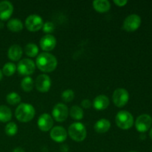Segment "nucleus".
Segmentation results:
<instances>
[{
    "instance_id": "dca6fc26",
    "label": "nucleus",
    "mask_w": 152,
    "mask_h": 152,
    "mask_svg": "<svg viewBox=\"0 0 152 152\" xmlns=\"http://www.w3.org/2000/svg\"><path fill=\"white\" fill-rule=\"evenodd\" d=\"M109 99L108 96L104 94L98 95L94 98L93 102H92L94 108L98 111H102V110L106 109L109 106Z\"/></svg>"
},
{
    "instance_id": "f8f14e48",
    "label": "nucleus",
    "mask_w": 152,
    "mask_h": 152,
    "mask_svg": "<svg viewBox=\"0 0 152 152\" xmlns=\"http://www.w3.org/2000/svg\"><path fill=\"white\" fill-rule=\"evenodd\" d=\"M37 126L42 132H47L51 130L53 126V119L50 114H42L37 120Z\"/></svg>"
},
{
    "instance_id": "9b49d317",
    "label": "nucleus",
    "mask_w": 152,
    "mask_h": 152,
    "mask_svg": "<svg viewBox=\"0 0 152 152\" xmlns=\"http://www.w3.org/2000/svg\"><path fill=\"white\" fill-rule=\"evenodd\" d=\"M35 86L37 91L42 93H45L50 90L51 87V80L50 77L45 74L39 75L35 81Z\"/></svg>"
},
{
    "instance_id": "0eeeda50",
    "label": "nucleus",
    "mask_w": 152,
    "mask_h": 152,
    "mask_svg": "<svg viewBox=\"0 0 152 152\" xmlns=\"http://www.w3.org/2000/svg\"><path fill=\"white\" fill-rule=\"evenodd\" d=\"M42 18L37 14H31L26 18L25 22L27 29L31 32H37L39 31L43 26Z\"/></svg>"
},
{
    "instance_id": "f704fd0d",
    "label": "nucleus",
    "mask_w": 152,
    "mask_h": 152,
    "mask_svg": "<svg viewBox=\"0 0 152 152\" xmlns=\"http://www.w3.org/2000/svg\"><path fill=\"white\" fill-rule=\"evenodd\" d=\"M3 28V23L1 22H0V28Z\"/></svg>"
},
{
    "instance_id": "a878e982",
    "label": "nucleus",
    "mask_w": 152,
    "mask_h": 152,
    "mask_svg": "<svg viewBox=\"0 0 152 152\" xmlns=\"http://www.w3.org/2000/svg\"><path fill=\"white\" fill-rule=\"evenodd\" d=\"M6 100L7 103L10 105H17L21 102V96H19V94L16 92H10L6 96Z\"/></svg>"
},
{
    "instance_id": "4be33fe9",
    "label": "nucleus",
    "mask_w": 152,
    "mask_h": 152,
    "mask_svg": "<svg viewBox=\"0 0 152 152\" xmlns=\"http://www.w3.org/2000/svg\"><path fill=\"white\" fill-rule=\"evenodd\" d=\"M71 117L75 120H80L84 117V112L83 108L79 105H74L71 108L69 111Z\"/></svg>"
},
{
    "instance_id": "6e6552de",
    "label": "nucleus",
    "mask_w": 152,
    "mask_h": 152,
    "mask_svg": "<svg viewBox=\"0 0 152 152\" xmlns=\"http://www.w3.org/2000/svg\"><path fill=\"white\" fill-rule=\"evenodd\" d=\"M141 25V18L137 14H131L125 19L123 24V29L127 32L137 31Z\"/></svg>"
},
{
    "instance_id": "423d86ee",
    "label": "nucleus",
    "mask_w": 152,
    "mask_h": 152,
    "mask_svg": "<svg viewBox=\"0 0 152 152\" xmlns=\"http://www.w3.org/2000/svg\"><path fill=\"white\" fill-rule=\"evenodd\" d=\"M113 102L118 108H123L129 100V94L126 89L123 88H117L113 93Z\"/></svg>"
},
{
    "instance_id": "e433bc0d",
    "label": "nucleus",
    "mask_w": 152,
    "mask_h": 152,
    "mask_svg": "<svg viewBox=\"0 0 152 152\" xmlns=\"http://www.w3.org/2000/svg\"><path fill=\"white\" fill-rule=\"evenodd\" d=\"M151 151H152V148H151Z\"/></svg>"
},
{
    "instance_id": "f03ea898",
    "label": "nucleus",
    "mask_w": 152,
    "mask_h": 152,
    "mask_svg": "<svg viewBox=\"0 0 152 152\" xmlns=\"http://www.w3.org/2000/svg\"><path fill=\"white\" fill-rule=\"evenodd\" d=\"M35 108L31 104L21 103L15 111V116L19 122L28 123L31 121L35 116Z\"/></svg>"
},
{
    "instance_id": "aec40b11",
    "label": "nucleus",
    "mask_w": 152,
    "mask_h": 152,
    "mask_svg": "<svg viewBox=\"0 0 152 152\" xmlns=\"http://www.w3.org/2000/svg\"><path fill=\"white\" fill-rule=\"evenodd\" d=\"M7 27L12 32H19L23 29V23L19 19H11L8 21Z\"/></svg>"
},
{
    "instance_id": "4468645a",
    "label": "nucleus",
    "mask_w": 152,
    "mask_h": 152,
    "mask_svg": "<svg viewBox=\"0 0 152 152\" xmlns=\"http://www.w3.org/2000/svg\"><path fill=\"white\" fill-rule=\"evenodd\" d=\"M39 45L42 50L45 52L53 50L56 45V39L51 34H46L43 36L39 41Z\"/></svg>"
},
{
    "instance_id": "412c9836",
    "label": "nucleus",
    "mask_w": 152,
    "mask_h": 152,
    "mask_svg": "<svg viewBox=\"0 0 152 152\" xmlns=\"http://www.w3.org/2000/svg\"><path fill=\"white\" fill-rule=\"evenodd\" d=\"M12 118V111L6 105H0V122L7 123Z\"/></svg>"
},
{
    "instance_id": "9d476101",
    "label": "nucleus",
    "mask_w": 152,
    "mask_h": 152,
    "mask_svg": "<svg viewBox=\"0 0 152 152\" xmlns=\"http://www.w3.org/2000/svg\"><path fill=\"white\" fill-rule=\"evenodd\" d=\"M152 125V118L148 114H142L137 118L135 127L140 133H145L149 130Z\"/></svg>"
},
{
    "instance_id": "393cba45",
    "label": "nucleus",
    "mask_w": 152,
    "mask_h": 152,
    "mask_svg": "<svg viewBox=\"0 0 152 152\" xmlns=\"http://www.w3.org/2000/svg\"><path fill=\"white\" fill-rule=\"evenodd\" d=\"M16 71V65L13 62H7L4 65L2 68V73L7 77H10L13 75Z\"/></svg>"
},
{
    "instance_id": "72a5a7b5",
    "label": "nucleus",
    "mask_w": 152,
    "mask_h": 152,
    "mask_svg": "<svg viewBox=\"0 0 152 152\" xmlns=\"http://www.w3.org/2000/svg\"><path fill=\"white\" fill-rule=\"evenodd\" d=\"M149 136H150V137H151V139L152 140V128H151V130H150Z\"/></svg>"
},
{
    "instance_id": "39448f33",
    "label": "nucleus",
    "mask_w": 152,
    "mask_h": 152,
    "mask_svg": "<svg viewBox=\"0 0 152 152\" xmlns=\"http://www.w3.org/2000/svg\"><path fill=\"white\" fill-rule=\"evenodd\" d=\"M18 73L22 76L29 77L33 74L36 69V64L32 59H23L20 60L16 66Z\"/></svg>"
},
{
    "instance_id": "a211bd4d",
    "label": "nucleus",
    "mask_w": 152,
    "mask_h": 152,
    "mask_svg": "<svg viewBox=\"0 0 152 152\" xmlns=\"http://www.w3.org/2000/svg\"><path fill=\"white\" fill-rule=\"evenodd\" d=\"M110 128H111V123L107 119H100L98 121L96 122L94 124V129L95 132L99 134H104L106 133L109 131Z\"/></svg>"
},
{
    "instance_id": "c9c22d12",
    "label": "nucleus",
    "mask_w": 152,
    "mask_h": 152,
    "mask_svg": "<svg viewBox=\"0 0 152 152\" xmlns=\"http://www.w3.org/2000/svg\"><path fill=\"white\" fill-rule=\"evenodd\" d=\"M129 152H137V151H129Z\"/></svg>"
},
{
    "instance_id": "c85d7f7f",
    "label": "nucleus",
    "mask_w": 152,
    "mask_h": 152,
    "mask_svg": "<svg viewBox=\"0 0 152 152\" xmlns=\"http://www.w3.org/2000/svg\"><path fill=\"white\" fill-rule=\"evenodd\" d=\"M42 30H43V32L46 33L48 34H50V33L53 32L55 29V26H54V24L52 22H44L43 24V26H42Z\"/></svg>"
},
{
    "instance_id": "7c9ffc66",
    "label": "nucleus",
    "mask_w": 152,
    "mask_h": 152,
    "mask_svg": "<svg viewBox=\"0 0 152 152\" xmlns=\"http://www.w3.org/2000/svg\"><path fill=\"white\" fill-rule=\"evenodd\" d=\"M114 3L119 7H123L128 3L127 0H114Z\"/></svg>"
},
{
    "instance_id": "7ed1b4c3",
    "label": "nucleus",
    "mask_w": 152,
    "mask_h": 152,
    "mask_svg": "<svg viewBox=\"0 0 152 152\" xmlns=\"http://www.w3.org/2000/svg\"><path fill=\"white\" fill-rule=\"evenodd\" d=\"M68 134L73 140L76 142H82L87 136V131L84 125L80 122L72 123L68 127Z\"/></svg>"
},
{
    "instance_id": "cd10ccee",
    "label": "nucleus",
    "mask_w": 152,
    "mask_h": 152,
    "mask_svg": "<svg viewBox=\"0 0 152 152\" xmlns=\"http://www.w3.org/2000/svg\"><path fill=\"white\" fill-rule=\"evenodd\" d=\"M74 91L71 89H66L64 91H62L61 96H62V99L65 102H70L74 99Z\"/></svg>"
},
{
    "instance_id": "ddd939ff",
    "label": "nucleus",
    "mask_w": 152,
    "mask_h": 152,
    "mask_svg": "<svg viewBox=\"0 0 152 152\" xmlns=\"http://www.w3.org/2000/svg\"><path fill=\"white\" fill-rule=\"evenodd\" d=\"M50 137L56 142H62L67 139L68 132L62 126H55L50 131Z\"/></svg>"
},
{
    "instance_id": "20e7f679",
    "label": "nucleus",
    "mask_w": 152,
    "mask_h": 152,
    "mask_svg": "<svg viewBox=\"0 0 152 152\" xmlns=\"http://www.w3.org/2000/svg\"><path fill=\"white\" fill-rule=\"evenodd\" d=\"M115 123L120 129L128 130L133 126L134 117L129 111L123 110L116 114Z\"/></svg>"
},
{
    "instance_id": "473e14b6",
    "label": "nucleus",
    "mask_w": 152,
    "mask_h": 152,
    "mask_svg": "<svg viewBox=\"0 0 152 152\" xmlns=\"http://www.w3.org/2000/svg\"><path fill=\"white\" fill-rule=\"evenodd\" d=\"M2 77H3V73L1 71V70H0V81L2 80Z\"/></svg>"
},
{
    "instance_id": "f257e3e1",
    "label": "nucleus",
    "mask_w": 152,
    "mask_h": 152,
    "mask_svg": "<svg viewBox=\"0 0 152 152\" xmlns=\"http://www.w3.org/2000/svg\"><path fill=\"white\" fill-rule=\"evenodd\" d=\"M36 66L44 73H50L54 71L57 66V59L48 52L39 53L36 59Z\"/></svg>"
},
{
    "instance_id": "bb28decb",
    "label": "nucleus",
    "mask_w": 152,
    "mask_h": 152,
    "mask_svg": "<svg viewBox=\"0 0 152 152\" xmlns=\"http://www.w3.org/2000/svg\"><path fill=\"white\" fill-rule=\"evenodd\" d=\"M4 132L5 134L9 137H13L18 132V126L13 122H10L7 123L4 128Z\"/></svg>"
},
{
    "instance_id": "2f4dec72",
    "label": "nucleus",
    "mask_w": 152,
    "mask_h": 152,
    "mask_svg": "<svg viewBox=\"0 0 152 152\" xmlns=\"http://www.w3.org/2000/svg\"><path fill=\"white\" fill-rule=\"evenodd\" d=\"M13 152H25L24 151V149L22 148H21V147H16V148H15L14 149H13Z\"/></svg>"
},
{
    "instance_id": "f3484780",
    "label": "nucleus",
    "mask_w": 152,
    "mask_h": 152,
    "mask_svg": "<svg viewBox=\"0 0 152 152\" xmlns=\"http://www.w3.org/2000/svg\"><path fill=\"white\" fill-rule=\"evenodd\" d=\"M23 50L22 47L19 45H13L10 46L7 51V56L12 61H19L22 58Z\"/></svg>"
},
{
    "instance_id": "c756f323",
    "label": "nucleus",
    "mask_w": 152,
    "mask_h": 152,
    "mask_svg": "<svg viewBox=\"0 0 152 152\" xmlns=\"http://www.w3.org/2000/svg\"><path fill=\"white\" fill-rule=\"evenodd\" d=\"M81 105L84 108H90L92 105V102L90 99H85L81 102Z\"/></svg>"
},
{
    "instance_id": "5701e85b",
    "label": "nucleus",
    "mask_w": 152,
    "mask_h": 152,
    "mask_svg": "<svg viewBox=\"0 0 152 152\" xmlns=\"http://www.w3.org/2000/svg\"><path fill=\"white\" fill-rule=\"evenodd\" d=\"M21 88L25 92H30L34 88V80L31 77H25L21 80Z\"/></svg>"
},
{
    "instance_id": "b1692460",
    "label": "nucleus",
    "mask_w": 152,
    "mask_h": 152,
    "mask_svg": "<svg viewBox=\"0 0 152 152\" xmlns=\"http://www.w3.org/2000/svg\"><path fill=\"white\" fill-rule=\"evenodd\" d=\"M25 53L29 57H35L39 55V48L34 43H28L25 47Z\"/></svg>"
},
{
    "instance_id": "6ab92c4d",
    "label": "nucleus",
    "mask_w": 152,
    "mask_h": 152,
    "mask_svg": "<svg viewBox=\"0 0 152 152\" xmlns=\"http://www.w3.org/2000/svg\"><path fill=\"white\" fill-rule=\"evenodd\" d=\"M92 4L94 10L99 13H106L111 9V3L108 0H95Z\"/></svg>"
},
{
    "instance_id": "2eb2a0df",
    "label": "nucleus",
    "mask_w": 152,
    "mask_h": 152,
    "mask_svg": "<svg viewBox=\"0 0 152 152\" xmlns=\"http://www.w3.org/2000/svg\"><path fill=\"white\" fill-rule=\"evenodd\" d=\"M13 12V6L9 1H0V20L6 21L10 19Z\"/></svg>"
},
{
    "instance_id": "1a4fd4ad",
    "label": "nucleus",
    "mask_w": 152,
    "mask_h": 152,
    "mask_svg": "<svg viewBox=\"0 0 152 152\" xmlns=\"http://www.w3.org/2000/svg\"><path fill=\"white\" fill-rule=\"evenodd\" d=\"M69 114L68 106L64 103H57L52 109V117L56 122L62 123L66 120Z\"/></svg>"
}]
</instances>
